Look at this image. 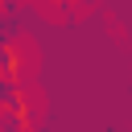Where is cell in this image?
<instances>
[{
  "label": "cell",
  "instance_id": "obj_4",
  "mask_svg": "<svg viewBox=\"0 0 132 132\" xmlns=\"http://www.w3.org/2000/svg\"><path fill=\"white\" fill-rule=\"evenodd\" d=\"M50 4H54V8H58V12H70V8H74V4H87V0H50Z\"/></svg>",
  "mask_w": 132,
  "mask_h": 132
},
{
  "label": "cell",
  "instance_id": "obj_1",
  "mask_svg": "<svg viewBox=\"0 0 132 132\" xmlns=\"http://www.w3.org/2000/svg\"><path fill=\"white\" fill-rule=\"evenodd\" d=\"M25 66H29V62H25V50H21L16 41H12V45H0V78H4V82H21V78H25Z\"/></svg>",
  "mask_w": 132,
  "mask_h": 132
},
{
  "label": "cell",
  "instance_id": "obj_3",
  "mask_svg": "<svg viewBox=\"0 0 132 132\" xmlns=\"http://www.w3.org/2000/svg\"><path fill=\"white\" fill-rule=\"evenodd\" d=\"M29 99H25V91H21V82H4L0 78V107H25Z\"/></svg>",
  "mask_w": 132,
  "mask_h": 132
},
{
  "label": "cell",
  "instance_id": "obj_2",
  "mask_svg": "<svg viewBox=\"0 0 132 132\" xmlns=\"http://www.w3.org/2000/svg\"><path fill=\"white\" fill-rule=\"evenodd\" d=\"M0 132H33V107H0Z\"/></svg>",
  "mask_w": 132,
  "mask_h": 132
}]
</instances>
